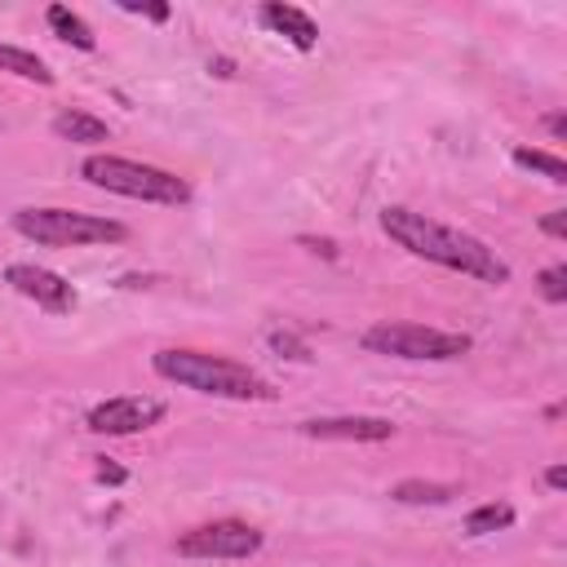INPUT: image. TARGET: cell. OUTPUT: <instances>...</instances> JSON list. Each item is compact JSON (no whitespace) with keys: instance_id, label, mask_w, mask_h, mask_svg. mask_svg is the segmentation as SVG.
<instances>
[{"instance_id":"6da1fadb","label":"cell","mask_w":567,"mask_h":567,"mask_svg":"<svg viewBox=\"0 0 567 567\" xmlns=\"http://www.w3.org/2000/svg\"><path fill=\"white\" fill-rule=\"evenodd\" d=\"M381 230L408 248L412 257H425L434 266H447V270H461V275H474L483 284H509V266L496 257V248H487L483 239L456 230V226H443L425 213H412L403 204H390L381 208Z\"/></svg>"},{"instance_id":"7a4b0ae2","label":"cell","mask_w":567,"mask_h":567,"mask_svg":"<svg viewBox=\"0 0 567 567\" xmlns=\"http://www.w3.org/2000/svg\"><path fill=\"white\" fill-rule=\"evenodd\" d=\"M151 368L164 381H177V385L213 394V399H275L270 381L257 377L248 363H235V359H221L208 350H159L151 359Z\"/></svg>"},{"instance_id":"3957f363","label":"cell","mask_w":567,"mask_h":567,"mask_svg":"<svg viewBox=\"0 0 567 567\" xmlns=\"http://www.w3.org/2000/svg\"><path fill=\"white\" fill-rule=\"evenodd\" d=\"M80 177L102 186V190L146 199V204H186L190 199V186L177 173L155 168V164H137V159H124V155H89L80 164Z\"/></svg>"},{"instance_id":"277c9868","label":"cell","mask_w":567,"mask_h":567,"mask_svg":"<svg viewBox=\"0 0 567 567\" xmlns=\"http://www.w3.org/2000/svg\"><path fill=\"white\" fill-rule=\"evenodd\" d=\"M13 230L22 239L49 244V248H84V244H120L128 230L111 217L71 213V208H18Z\"/></svg>"},{"instance_id":"5b68a950","label":"cell","mask_w":567,"mask_h":567,"mask_svg":"<svg viewBox=\"0 0 567 567\" xmlns=\"http://www.w3.org/2000/svg\"><path fill=\"white\" fill-rule=\"evenodd\" d=\"M363 350L372 354H390V359H461L470 350L465 332H443V328H425V323H372L363 332Z\"/></svg>"},{"instance_id":"8992f818","label":"cell","mask_w":567,"mask_h":567,"mask_svg":"<svg viewBox=\"0 0 567 567\" xmlns=\"http://www.w3.org/2000/svg\"><path fill=\"white\" fill-rule=\"evenodd\" d=\"M257 549H261V532L239 523V518L199 523V527L177 536V554L182 558H248Z\"/></svg>"},{"instance_id":"52a82bcc","label":"cell","mask_w":567,"mask_h":567,"mask_svg":"<svg viewBox=\"0 0 567 567\" xmlns=\"http://www.w3.org/2000/svg\"><path fill=\"white\" fill-rule=\"evenodd\" d=\"M164 416V403L159 399H146V394H115L106 403H97L89 412V430L93 434H142L151 430L155 421Z\"/></svg>"},{"instance_id":"ba28073f","label":"cell","mask_w":567,"mask_h":567,"mask_svg":"<svg viewBox=\"0 0 567 567\" xmlns=\"http://www.w3.org/2000/svg\"><path fill=\"white\" fill-rule=\"evenodd\" d=\"M4 284H9L13 292H22L27 301H35V306L53 310V315H66V310L75 306V288H71L62 275L44 270V266H27V261H13V266L4 270Z\"/></svg>"},{"instance_id":"9c48e42d","label":"cell","mask_w":567,"mask_h":567,"mask_svg":"<svg viewBox=\"0 0 567 567\" xmlns=\"http://www.w3.org/2000/svg\"><path fill=\"white\" fill-rule=\"evenodd\" d=\"M306 439H337V443H381L394 434V421L385 416H315L297 425Z\"/></svg>"},{"instance_id":"30bf717a","label":"cell","mask_w":567,"mask_h":567,"mask_svg":"<svg viewBox=\"0 0 567 567\" xmlns=\"http://www.w3.org/2000/svg\"><path fill=\"white\" fill-rule=\"evenodd\" d=\"M261 22H266L270 31H279V35H288L301 53L315 49V40H319L315 18H310L306 9H297V4H279V0H270V4H261Z\"/></svg>"},{"instance_id":"8fae6325","label":"cell","mask_w":567,"mask_h":567,"mask_svg":"<svg viewBox=\"0 0 567 567\" xmlns=\"http://www.w3.org/2000/svg\"><path fill=\"white\" fill-rule=\"evenodd\" d=\"M53 133H58L62 142H106V137H111L106 120H97V115H89V111H58V115H53Z\"/></svg>"},{"instance_id":"7c38bea8","label":"cell","mask_w":567,"mask_h":567,"mask_svg":"<svg viewBox=\"0 0 567 567\" xmlns=\"http://www.w3.org/2000/svg\"><path fill=\"white\" fill-rule=\"evenodd\" d=\"M390 496H394L399 505H443V501H452V496H456V487H452V483L403 478V483H394V487H390Z\"/></svg>"},{"instance_id":"4fadbf2b","label":"cell","mask_w":567,"mask_h":567,"mask_svg":"<svg viewBox=\"0 0 567 567\" xmlns=\"http://www.w3.org/2000/svg\"><path fill=\"white\" fill-rule=\"evenodd\" d=\"M49 27H53V35L58 40H66V44H75V49H93L97 40H93V31H89V22L80 18V13H71L66 4H49Z\"/></svg>"},{"instance_id":"5bb4252c","label":"cell","mask_w":567,"mask_h":567,"mask_svg":"<svg viewBox=\"0 0 567 567\" xmlns=\"http://www.w3.org/2000/svg\"><path fill=\"white\" fill-rule=\"evenodd\" d=\"M0 71H13V75L35 80V84H53V71H49L35 53H27V49H18V44H0Z\"/></svg>"},{"instance_id":"9a60e30c","label":"cell","mask_w":567,"mask_h":567,"mask_svg":"<svg viewBox=\"0 0 567 567\" xmlns=\"http://www.w3.org/2000/svg\"><path fill=\"white\" fill-rule=\"evenodd\" d=\"M514 164L518 168H532V173H540V177H549V182H567V164L558 159V155H549V151H536V146H518L514 151Z\"/></svg>"},{"instance_id":"2e32d148","label":"cell","mask_w":567,"mask_h":567,"mask_svg":"<svg viewBox=\"0 0 567 567\" xmlns=\"http://www.w3.org/2000/svg\"><path fill=\"white\" fill-rule=\"evenodd\" d=\"M509 523H514V509H509V505H501V501H492V505L470 509L465 532H470V536H487V532H501V527H509Z\"/></svg>"},{"instance_id":"e0dca14e","label":"cell","mask_w":567,"mask_h":567,"mask_svg":"<svg viewBox=\"0 0 567 567\" xmlns=\"http://www.w3.org/2000/svg\"><path fill=\"white\" fill-rule=\"evenodd\" d=\"M536 284H540V297H545V301H554V306L567 301V266H549V270H540Z\"/></svg>"},{"instance_id":"ac0fdd59","label":"cell","mask_w":567,"mask_h":567,"mask_svg":"<svg viewBox=\"0 0 567 567\" xmlns=\"http://www.w3.org/2000/svg\"><path fill=\"white\" fill-rule=\"evenodd\" d=\"M270 346H275L279 354H288V359H297V363H306V359H310V346H306V341H297L292 332H270Z\"/></svg>"},{"instance_id":"d6986e66","label":"cell","mask_w":567,"mask_h":567,"mask_svg":"<svg viewBox=\"0 0 567 567\" xmlns=\"http://www.w3.org/2000/svg\"><path fill=\"white\" fill-rule=\"evenodd\" d=\"M540 230H545V235H554V239H567V208L545 213V217H540Z\"/></svg>"},{"instance_id":"ffe728a7","label":"cell","mask_w":567,"mask_h":567,"mask_svg":"<svg viewBox=\"0 0 567 567\" xmlns=\"http://www.w3.org/2000/svg\"><path fill=\"white\" fill-rule=\"evenodd\" d=\"M128 13H146V18H155V22H164L168 18V4H142V0H120Z\"/></svg>"},{"instance_id":"44dd1931","label":"cell","mask_w":567,"mask_h":567,"mask_svg":"<svg viewBox=\"0 0 567 567\" xmlns=\"http://www.w3.org/2000/svg\"><path fill=\"white\" fill-rule=\"evenodd\" d=\"M545 483H549L554 492H563V487H567V470H563V465H549V470H545Z\"/></svg>"},{"instance_id":"7402d4cb","label":"cell","mask_w":567,"mask_h":567,"mask_svg":"<svg viewBox=\"0 0 567 567\" xmlns=\"http://www.w3.org/2000/svg\"><path fill=\"white\" fill-rule=\"evenodd\" d=\"M97 478L102 483H124V470L120 465H97Z\"/></svg>"},{"instance_id":"603a6c76","label":"cell","mask_w":567,"mask_h":567,"mask_svg":"<svg viewBox=\"0 0 567 567\" xmlns=\"http://www.w3.org/2000/svg\"><path fill=\"white\" fill-rule=\"evenodd\" d=\"M545 124H549V133H554V137H563V133H567V115H549Z\"/></svg>"},{"instance_id":"cb8c5ba5","label":"cell","mask_w":567,"mask_h":567,"mask_svg":"<svg viewBox=\"0 0 567 567\" xmlns=\"http://www.w3.org/2000/svg\"><path fill=\"white\" fill-rule=\"evenodd\" d=\"M306 244H310L315 252H323V257H332V244H328V239H306Z\"/></svg>"}]
</instances>
